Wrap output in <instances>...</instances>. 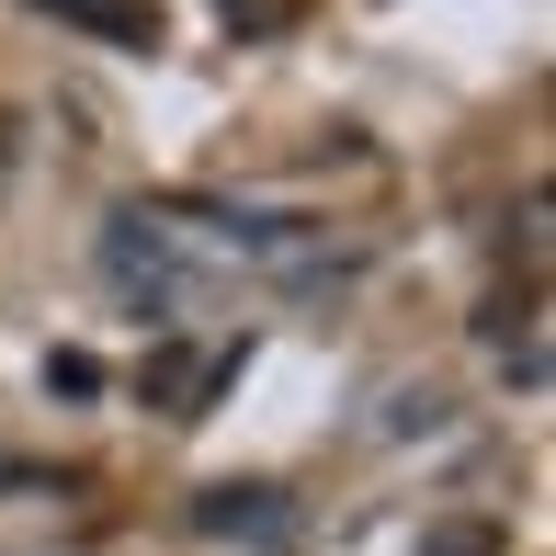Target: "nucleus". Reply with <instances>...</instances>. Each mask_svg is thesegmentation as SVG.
Masks as SVG:
<instances>
[{"label":"nucleus","mask_w":556,"mask_h":556,"mask_svg":"<svg viewBox=\"0 0 556 556\" xmlns=\"http://www.w3.org/2000/svg\"><path fill=\"white\" fill-rule=\"evenodd\" d=\"M273 12H295V0H227V23H273Z\"/></svg>","instance_id":"1"}]
</instances>
